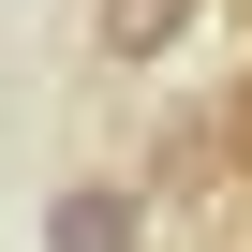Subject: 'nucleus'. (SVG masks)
<instances>
[{"label":"nucleus","mask_w":252,"mask_h":252,"mask_svg":"<svg viewBox=\"0 0 252 252\" xmlns=\"http://www.w3.org/2000/svg\"><path fill=\"white\" fill-rule=\"evenodd\" d=\"M222 163L252 178V60H237V89H222Z\"/></svg>","instance_id":"obj_3"},{"label":"nucleus","mask_w":252,"mask_h":252,"mask_svg":"<svg viewBox=\"0 0 252 252\" xmlns=\"http://www.w3.org/2000/svg\"><path fill=\"white\" fill-rule=\"evenodd\" d=\"M193 30H208V0H89V60H119V74H163Z\"/></svg>","instance_id":"obj_2"},{"label":"nucleus","mask_w":252,"mask_h":252,"mask_svg":"<svg viewBox=\"0 0 252 252\" xmlns=\"http://www.w3.org/2000/svg\"><path fill=\"white\" fill-rule=\"evenodd\" d=\"M149 178H60L45 193V252H149Z\"/></svg>","instance_id":"obj_1"}]
</instances>
